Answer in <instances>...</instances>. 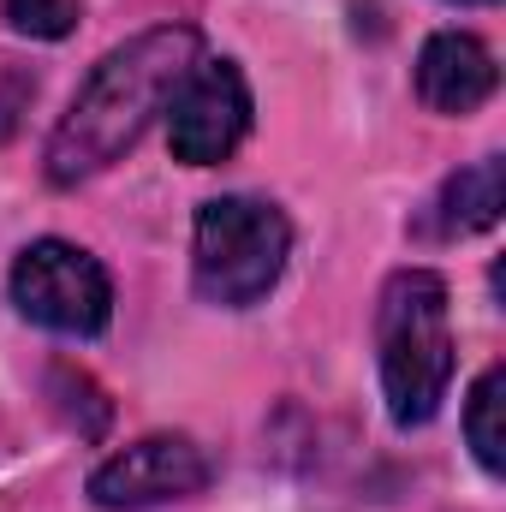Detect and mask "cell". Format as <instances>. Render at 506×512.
<instances>
[{"instance_id": "obj_12", "label": "cell", "mask_w": 506, "mask_h": 512, "mask_svg": "<svg viewBox=\"0 0 506 512\" xmlns=\"http://www.w3.org/2000/svg\"><path fill=\"white\" fill-rule=\"evenodd\" d=\"M459 6H489V0H459Z\"/></svg>"}, {"instance_id": "obj_4", "label": "cell", "mask_w": 506, "mask_h": 512, "mask_svg": "<svg viewBox=\"0 0 506 512\" xmlns=\"http://www.w3.org/2000/svg\"><path fill=\"white\" fill-rule=\"evenodd\" d=\"M12 304L24 322H36L48 334L96 340L114 322V280L84 245L36 239L12 262Z\"/></svg>"}, {"instance_id": "obj_10", "label": "cell", "mask_w": 506, "mask_h": 512, "mask_svg": "<svg viewBox=\"0 0 506 512\" xmlns=\"http://www.w3.org/2000/svg\"><path fill=\"white\" fill-rule=\"evenodd\" d=\"M6 24L36 42H60L78 30V0H6Z\"/></svg>"}, {"instance_id": "obj_5", "label": "cell", "mask_w": 506, "mask_h": 512, "mask_svg": "<svg viewBox=\"0 0 506 512\" xmlns=\"http://www.w3.org/2000/svg\"><path fill=\"white\" fill-rule=\"evenodd\" d=\"M251 131V84L239 60H197L167 102V143L185 167L227 161Z\"/></svg>"}, {"instance_id": "obj_7", "label": "cell", "mask_w": 506, "mask_h": 512, "mask_svg": "<svg viewBox=\"0 0 506 512\" xmlns=\"http://www.w3.org/2000/svg\"><path fill=\"white\" fill-rule=\"evenodd\" d=\"M501 84L495 54L471 30H435L417 54V96L435 114H477Z\"/></svg>"}, {"instance_id": "obj_9", "label": "cell", "mask_w": 506, "mask_h": 512, "mask_svg": "<svg viewBox=\"0 0 506 512\" xmlns=\"http://www.w3.org/2000/svg\"><path fill=\"white\" fill-rule=\"evenodd\" d=\"M501 411H506V370L495 364V370H483V382L471 387V399H465V441H471V453H477V465H483L489 477L506 471Z\"/></svg>"}, {"instance_id": "obj_8", "label": "cell", "mask_w": 506, "mask_h": 512, "mask_svg": "<svg viewBox=\"0 0 506 512\" xmlns=\"http://www.w3.org/2000/svg\"><path fill=\"white\" fill-rule=\"evenodd\" d=\"M501 209H506V161L483 155V161H471L465 173H453L435 191V203L423 209L417 233L423 239H471V233H489L501 221Z\"/></svg>"}, {"instance_id": "obj_1", "label": "cell", "mask_w": 506, "mask_h": 512, "mask_svg": "<svg viewBox=\"0 0 506 512\" xmlns=\"http://www.w3.org/2000/svg\"><path fill=\"white\" fill-rule=\"evenodd\" d=\"M197 54H203V36L191 24H155V30L120 42L114 54H102L48 137V155H42L48 185L72 191V185L108 173L126 149H137V137L155 126V114H167V102L185 84V72L197 66Z\"/></svg>"}, {"instance_id": "obj_6", "label": "cell", "mask_w": 506, "mask_h": 512, "mask_svg": "<svg viewBox=\"0 0 506 512\" xmlns=\"http://www.w3.org/2000/svg\"><path fill=\"white\" fill-rule=\"evenodd\" d=\"M209 453L191 435H143L90 471V501L102 512H143L209 489Z\"/></svg>"}, {"instance_id": "obj_3", "label": "cell", "mask_w": 506, "mask_h": 512, "mask_svg": "<svg viewBox=\"0 0 506 512\" xmlns=\"http://www.w3.org/2000/svg\"><path fill=\"white\" fill-rule=\"evenodd\" d=\"M292 256V227L262 197H209L191 233V286L221 310H245L274 292Z\"/></svg>"}, {"instance_id": "obj_11", "label": "cell", "mask_w": 506, "mask_h": 512, "mask_svg": "<svg viewBox=\"0 0 506 512\" xmlns=\"http://www.w3.org/2000/svg\"><path fill=\"white\" fill-rule=\"evenodd\" d=\"M30 102V84H6L0 90V137H12V126H18V108Z\"/></svg>"}, {"instance_id": "obj_2", "label": "cell", "mask_w": 506, "mask_h": 512, "mask_svg": "<svg viewBox=\"0 0 506 512\" xmlns=\"http://www.w3.org/2000/svg\"><path fill=\"white\" fill-rule=\"evenodd\" d=\"M376 358L387 417L423 429L453 387V304L435 268H399L376 298Z\"/></svg>"}]
</instances>
